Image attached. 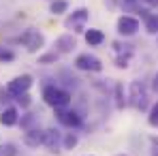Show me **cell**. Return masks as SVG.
<instances>
[{
  "label": "cell",
  "mask_w": 158,
  "mask_h": 156,
  "mask_svg": "<svg viewBox=\"0 0 158 156\" xmlns=\"http://www.w3.org/2000/svg\"><path fill=\"white\" fill-rule=\"evenodd\" d=\"M77 47V41H75V34L66 32V34H60L56 39V53H71Z\"/></svg>",
  "instance_id": "8fae6325"
},
{
  "label": "cell",
  "mask_w": 158,
  "mask_h": 156,
  "mask_svg": "<svg viewBox=\"0 0 158 156\" xmlns=\"http://www.w3.org/2000/svg\"><path fill=\"white\" fill-rule=\"evenodd\" d=\"M0 156H17L15 143H2L0 145Z\"/></svg>",
  "instance_id": "603a6c76"
},
{
  "label": "cell",
  "mask_w": 158,
  "mask_h": 156,
  "mask_svg": "<svg viewBox=\"0 0 158 156\" xmlns=\"http://www.w3.org/2000/svg\"><path fill=\"white\" fill-rule=\"evenodd\" d=\"M115 107L118 109H124V105H126V99H124V94H122V83H115Z\"/></svg>",
  "instance_id": "44dd1931"
},
{
  "label": "cell",
  "mask_w": 158,
  "mask_h": 156,
  "mask_svg": "<svg viewBox=\"0 0 158 156\" xmlns=\"http://www.w3.org/2000/svg\"><path fill=\"white\" fill-rule=\"evenodd\" d=\"M148 124H150V126H154V129H158V101L150 107V113H148Z\"/></svg>",
  "instance_id": "ffe728a7"
},
{
  "label": "cell",
  "mask_w": 158,
  "mask_h": 156,
  "mask_svg": "<svg viewBox=\"0 0 158 156\" xmlns=\"http://www.w3.org/2000/svg\"><path fill=\"white\" fill-rule=\"evenodd\" d=\"M43 145L52 152H58V148L62 145V133L58 129H45L43 130Z\"/></svg>",
  "instance_id": "30bf717a"
},
{
  "label": "cell",
  "mask_w": 158,
  "mask_h": 156,
  "mask_svg": "<svg viewBox=\"0 0 158 156\" xmlns=\"http://www.w3.org/2000/svg\"><path fill=\"white\" fill-rule=\"evenodd\" d=\"M11 101H13V96L6 92L4 86H0V103H11Z\"/></svg>",
  "instance_id": "484cf974"
},
{
  "label": "cell",
  "mask_w": 158,
  "mask_h": 156,
  "mask_svg": "<svg viewBox=\"0 0 158 156\" xmlns=\"http://www.w3.org/2000/svg\"><path fill=\"white\" fill-rule=\"evenodd\" d=\"M83 36H85V43H88L90 47H98V45L105 43V34H103V30H98V28H90V30H85Z\"/></svg>",
  "instance_id": "5bb4252c"
},
{
  "label": "cell",
  "mask_w": 158,
  "mask_h": 156,
  "mask_svg": "<svg viewBox=\"0 0 158 156\" xmlns=\"http://www.w3.org/2000/svg\"><path fill=\"white\" fill-rule=\"evenodd\" d=\"M126 105H131L132 109H137V111H145L148 109V88H145L143 81H139V79L131 81Z\"/></svg>",
  "instance_id": "7a4b0ae2"
},
{
  "label": "cell",
  "mask_w": 158,
  "mask_h": 156,
  "mask_svg": "<svg viewBox=\"0 0 158 156\" xmlns=\"http://www.w3.org/2000/svg\"><path fill=\"white\" fill-rule=\"evenodd\" d=\"M19 43H22L30 53H34V52H39V49L45 45V36H43L41 30H36V28H28V30L22 32Z\"/></svg>",
  "instance_id": "277c9868"
},
{
  "label": "cell",
  "mask_w": 158,
  "mask_h": 156,
  "mask_svg": "<svg viewBox=\"0 0 158 156\" xmlns=\"http://www.w3.org/2000/svg\"><path fill=\"white\" fill-rule=\"evenodd\" d=\"M145 30L150 34H158V13H150L145 17Z\"/></svg>",
  "instance_id": "ac0fdd59"
},
{
  "label": "cell",
  "mask_w": 158,
  "mask_h": 156,
  "mask_svg": "<svg viewBox=\"0 0 158 156\" xmlns=\"http://www.w3.org/2000/svg\"><path fill=\"white\" fill-rule=\"evenodd\" d=\"M56 120L66 126V129H79L83 124V118L79 116L75 109H69V107H58L56 109Z\"/></svg>",
  "instance_id": "52a82bcc"
},
{
  "label": "cell",
  "mask_w": 158,
  "mask_h": 156,
  "mask_svg": "<svg viewBox=\"0 0 158 156\" xmlns=\"http://www.w3.org/2000/svg\"><path fill=\"white\" fill-rule=\"evenodd\" d=\"M15 103L19 105V107H22V109H28V107H30V105H32V99H30V94H19V96H15Z\"/></svg>",
  "instance_id": "d4e9b609"
},
{
  "label": "cell",
  "mask_w": 158,
  "mask_h": 156,
  "mask_svg": "<svg viewBox=\"0 0 158 156\" xmlns=\"http://www.w3.org/2000/svg\"><path fill=\"white\" fill-rule=\"evenodd\" d=\"M88 19H90V11H88L85 6H81V9H75V11L64 19V26L69 28V30H73V34H79V32H85Z\"/></svg>",
  "instance_id": "3957f363"
},
{
  "label": "cell",
  "mask_w": 158,
  "mask_h": 156,
  "mask_svg": "<svg viewBox=\"0 0 158 156\" xmlns=\"http://www.w3.org/2000/svg\"><path fill=\"white\" fill-rule=\"evenodd\" d=\"M115 28H118V34H122V36H132V34L139 32V19L132 17V15H122V17L118 19Z\"/></svg>",
  "instance_id": "9c48e42d"
},
{
  "label": "cell",
  "mask_w": 158,
  "mask_h": 156,
  "mask_svg": "<svg viewBox=\"0 0 158 156\" xmlns=\"http://www.w3.org/2000/svg\"><path fill=\"white\" fill-rule=\"evenodd\" d=\"M115 156H128V154H115Z\"/></svg>",
  "instance_id": "f1b7e54d"
},
{
  "label": "cell",
  "mask_w": 158,
  "mask_h": 156,
  "mask_svg": "<svg viewBox=\"0 0 158 156\" xmlns=\"http://www.w3.org/2000/svg\"><path fill=\"white\" fill-rule=\"evenodd\" d=\"M32 83H34L32 75H28V73H24V75H17V77H13L9 83H6V92H9V94L13 96V101H15V96L26 94L28 90L32 88Z\"/></svg>",
  "instance_id": "5b68a950"
},
{
  "label": "cell",
  "mask_w": 158,
  "mask_h": 156,
  "mask_svg": "<svg viewBox=\"0 0 158 156\" xmlns=\"http://www.w3.org/2000/svg\"><path fill=\"white\" fill-rule=\"evenodd\" d=\"M77 143H79V137L75 133H66L64 139H62V148H64V150H75Z\"/></svg>",
  "instance_id": "d6986e66"
},
{
  "label": "cell",
  "mask_w": 158,
  "mask_h": 156,
  "mask_svg": "<svg viewBox=\"0 0 158 156\" xmlns=\"http://www.w3.org/2000/svg\"><path fill=\"white\" fill-rule=\"evenodd\" d=\"M71 92L69 90H62L60 86H56V83H47L45 88H43V101L53 107V109H58V107H69L71 105Z\"/></svg>",
  "instance_id": "6da1fadb"
},
{
  "label": "cell",
  "mask_w": 158,
  "mask_h": 156,
  "mask_svg": "<svg viewBox=\"0 0 158 156\" xmlns=\"http://www.w3.org/2000/svg\"><path fill=\"white\" fill-rule=\"evenodd\" d=\"M58 79H62V90H71V88H77L79 86V79L75 75H71L69 71H64V69L58 73Z\"/></svg>",
  "instance_id": "9a60e30c"
},
{
  "label": "cell",
  "mask_w": 158,
  "mask_h": 156,
  "mask_svg": "<svg viewBox=\"0 0 158 156\" xmlns=\"http://www.w3.org/2000/svg\"><path fill=\"white\" fill-rule=\"evenodd\" d=\"M145 4H150V6H158V0H143Z\"/></svg>",
  "instance_id": "83f0119b"
},
{
  "label": "cell",
  "mask_w": 158,
  "mask_h": 156,
  "mask_svg": "<svg viewBox=\"0 0 158 156\" xmlns=\"http://www.w3.org/2000/svg\"><path fill=\"white\" fill-rule=\"evenodd\" d=\"M56 62H58V53H56V52H49V53L39 56V64H56Z\"/></svg>",
  "instance_id": "cb8c5ba5"
},
{
  "label": "cell",
  "mask_w": 158,
  "mask_h": 156,
  "mask_svg": "<svg viewBox=\"0 0 158 156\" xmlns=\"http://www.w3.org/2000/svg\"><path fill=\"white\" fill-rule=\"evenodd\" d=\"M113 52H115V66L118 69H126L131 64V58H132V45H126V43H120L115 41L113 43Z\"/></svg>",
  "instance_id": "ba28073f"
},
{
  "label": "cell",
  "mask_w": 158,
  "mask_h": 156,
  "mask_svg": "<svg viewBox=\"0 0 158 156\" xmlns=\"http://www.w3.org/2000/svg\"><path fill=\"white\" fill-rule=\"evenodd\" d=\"M88 156H92V154H88Z\"/></svg>",
  "instance_id": "4dcf8cb0"
},
{
  "label": "cell",
  "mask_w": 158,
  "mask_h": 156,
  "mask_svg": "<svg viewBox=\"0 0 158 156\" xmlns=\"http://www.w3.org/2000/svg\"><path fill=\"white\" fill-rule=\"evenodd\" d=\"M13 60H15V52H11L4 45H0V62H13Z\"/></svg>",
  "instance_id": "7402d4cb"
},
{
  "label": "cell",
  "mask_w": 158,
  "mask_h": 156,
  "mask_svg": "<svg viewBox=\"0 0 158 156\" xmlns=\"http://www.w3.org/2000/svg\"><path fill=\"white\" fill-rule=\"evenodd\" d=\"M66 11H69V2L66 0H53L52 4H49V13L52 15H62Z\"/></svg>",
  "instance_id": "e0dca14e"
},
{
  "label": "cell",
  "mask_w": 158,
  "mask_h": 156,
  "mask_svg": "<svg viewBox=\"0 0 158 156\" xmlns=\"http://www.w3.org/2000/svg\"><path fill=\"white\" fill-rule=\"evenodd\" d=\"M17 124L22 126V130H30V129H36L39 126V122H36V113H24V116H19V120H17Z\"/></svg>",
  "instance_id": "2e32d148"
},
{
  "label": "cell",
  "mask_w": 158,
  "mask_h": 156,
  "mask_svg": "<svg viewBox=\"0 0 158 156\" xmlns=\"http://www.w3.org/2000/svg\"><path fill=\"white\" fill-rule=\"evenodd\" d=\"M124 2H135V0H124Z\"/></svg>",
  "instance_id": "f546056e"
},
{
  "label": "cell",
  "mask_w": 158,
  "mask_h": 156,
  "mask_svg": "<svg viewBox=\"0 0 158 156\" xmlns=\"http://www.w3.org/2000/svg\"><path fill=\"white\" fill-rule=\"evenodd\" d=\"M17 120H19V111H17V107L9 105V107H4V109L0 111V124H2V126H6V129L17 126Z\"/></svg>",
  "instance_id": "7c38bea8"
},
{
  "label": "cell",
  "mask_w": 158,
  "mask_h": 156,
  "mask_svg": "<svg viewBox=\"0 0 158 156\" xmlns=\"http://www.w3.org/2000/svg\"><path fill=\"white\" fill-rule=\"evenodd\" d=\"M152 90H154V92L158 94V73L154 75V79H152Z\"/></svg>",
  "instance_id": "4316f807"
},
{
  "label": "cell",
  "mask_w": 158,
  "mask_h": 156,
  "mask_svg": "<svg viewBox=\"0 0 158 156\" xmlns=\"http://www.w3.org/2000/svg\"><path fill=\"white\" fill-rule=\"evenodd\" d=\"M73 66L85 73H101L103 71V62L94 56V53H79L73 62Z\"/></svg>",
  "instance_id": "8992f818"
},
{
  "label": "cell",
  "mask_w": 158,
  "mask_h": 156,
  "mask_svg": "<svg viewBox=\"0 0 158 156\" xmlns=\"http://www.w3.org/2000/svg\"><path fill=\"white\" fill-rule=\"evenodd\" d=\"M22 141H24V145L28 148H39V145H43V130L39 129H30V130H24V137H22Z\"/></svg>",
  "instance_id": "4fadbf2b"
}]
</instances>
